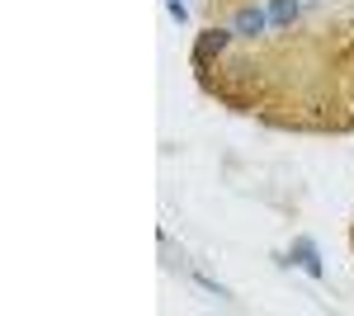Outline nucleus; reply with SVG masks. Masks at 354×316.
<instances>
[{
    "mask_svg": "<svg viewBox=\"0 0 354 316\" xmlns=\"http://www.w3.org/2000/svg\"><path fill=\"white\" fill-rule=\"evenodd\" d=\"M265 24H270V15H265V10H255V5H245V10H236V19H232V33L255 38V33H265Z\"/></svg>",
    "mask_w": 354,
    "mask_h": 316,
    "instance_id": "7ed1b4c3",
    "label": "nucleus"
},
{
    "mask_svg": "<svg viewBox=\"0 0 354 316\" xmlns=\"http://www.w3.org/2000/svg\"><path fill=\"white\" fill-rule=\"evenodd\" d=\"M293 264H298V269H307L312 279H322V274H326V264H322V250H317V241H307V236L293 241Z\"/></svg>",
    "mask_w": 354,
    "mask_h": 316,
    "instance_id": "f03ea898",
    "label": "nucleus"
},
{
    "mask_svg": "<svg viewBox=\"0 0 354 316\" xmlns=\"http://www.w3.org/2000/svg\"><path fill=\"white\" fill-rule=\"evenodd\" d=\"M227 43H232V33H227V28H208V33H198V43H194V66L203 71L213 57L227 53Z\"/></svg>",
    "mask_w": 354,
    "mask_h": 316,
    "instance_id": "f257e3e1",
    "label": "nucleus"
},
{
    "mask_svg": "<svg viewBox=\"0 0 354 316\" xmlns=\"http://www.w3.org/2000/svg\"><path fill=\"white\" fill-rule=\"evenodd\" d=\"M293 15H298V5H293V0H274V5H270V19H274V24H293Z\"/></svg>",
    "mask_w": 354,
    "mask_h": 316,
    "instance_id": "20e7f679",
    "label": "nucleus"
}]
</instances>
